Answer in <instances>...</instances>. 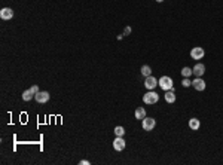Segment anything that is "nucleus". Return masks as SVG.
Instances as JSON below:
<instances>
[{
  "instance_id": "aec40b11",
  "label": "nucleus",
  "mask_w": 223,
  "mask_h": 165,
  "mask_svg": "<svg viewBox=\"0 0 223 165\" xmlns=\"http://www.w3.org/2000/svg\"><path fill=\"white\" fill-rule=\"evenodd\" d=\"M130 33H131V27H125V30H123V36H128Z\"/></svg>"
},
{
  "instance_id": "2eb2a0df",
  "label": "nucleus",
  "mask_w": 223,
  "mask_h": 165,
  "mask_svg": "<svg viewBox=\"0 0 223 165\" xmlns=\"http://www.w3.org/2000/svg\"><path fill=\"white\" fill-rule=\"evenodd\" d=\"M141 75H143L144 77L150 76V75H152V68H150V66H147V64H146V66L141 67Z\"/></svg>"
},
{
  "instance_id": "ddd939ff",
  "label": "nucleus",
  "mask_w": 223,
  "mask_h": 165,
  "mask_svg": "<svg viewBox=\"0 0 223 165\" xmlns=\"http://www.w3.org/2000/svg\"><path fill=\"white\" fill-rule=\"evenodd\" d=\"M144 118H146V110L143 107H137L135 109V119H138V121L141 119L143 121Z\"/></svg>"
},
{
  "instance_id": "20e7f679",
  "label": "nucleus",
  "mask_w": 223,
  "mask_h": 165,
  "mask_svg": "<svg viewBox=\"0 0 223 165\" xmlns=\"http://www.w3.org/2000/svg\"><path fill=\"white\" fill-rule=\"evenodd\" d=\"M158 85H159V83H158L156 77H153L152 75H150V76H147V77H146V80H144V86H146L147 89H149V91H153V89H155L156 86H158Z\"/></svg>"
},
{
  "instance_id": "f8f14e48",
  "label": "nucleus",
  "mask_w": 223,
  "mask_h": 165,
  "mask_svg": "<svg viewBox=\"0 0 223 165\" xmlns=\"http://www.w3.org/2000/svg\"><path fill=\"white\" fill-rule=\"evenodd\" d=\"M199 127H201L199 119H196V118H192V119L189 121V128H190V130L196 131V130H199Z\"/></svg>"
},
{
  "instance_id": "f03ea898",
  "label": "nucleus",
  "mask_w": 223,
  "mask_h": 165,
  "mask_svg": "<svg viewBox=\"0 0 223 165\" xmlns=\"http://www.w3.org/2000/svg\"><path fill=\"white\" fill-rule=\"evenodd\" d=\"M158 100H159V95L156 94L155 91H149L147 94L143 95V101L146 104H155V103H158Z\"/></svg>"
},
{
  "instance_id": "4468645a",
  "label": "nucleus",
  "mask_w": 223,
  "mask_h": 165,
  "mask_svg": "<svg viewBox=\"0 0 223 165\" xmlns=\"http://www.w3.org/2000/svg\"><path fill=\"white\" fill-rule=\"evenodd\" d=\"M33 97H34V94H33L31 89H27V91L22 92V100H24V101H30Z\"/></svg>"
},
{
  "instance_id": "7ed1b4c3",
  "label": "nucleus",
  "mask_w": 223,
  "mask_h": 165,
  "mask_svg": "<svg viewBox=\"0 0 223 165\" xmlns=\"http://www.w3.org/2000/svg\"><path fill=\"white\" fill-rule=\"evenodd\" d=\"M141 127H143L144 131H152V130L156 127V121L153 119V118H144V119H143V123H141Z\"/></svg>"
},
{
  "instance_id": "412c9836",
  "label": "nucleus",
  "mask_w": 223,
  "mask_h": 165,
  "mask_svg": "<svg viewBox=\"0 0 223 165\" xmlns=\"http://www.w3.org/2000/svg\"><path fill=\"white\" fill-rule=\"evenodd\" d=\"M79 164H80V165H89V161H86V159H82Z\"/></svg>"
},
{
  "instance_id": "9d476101",
  "label": "nucleus",
  "mask_w": 223,
  "mask_h": 165,
  "mask_svg": "<svg viewBox=\"0 0 223 165\" xmlns=\"http://www.w3.org/2000/svg\"><path fill=\"white\" fill-rule=\"evenodd\" d=\"M192 86L196 89V91H204V89H205V82H204L201 77H196V79L192 82Z\"/></svg>"
},
{
  "instance_id": "f257e3e1",
  "label": "nucleus",
  "mask_w": 223,
  "mask_h": 165,
  "mask_svg": "<svg viewBox=\"0 0 223 165\" xmlns=\"http://www.w3.org/2000/svg\"><path fill=\"white\" fill-rule=\"evenodd\" d=\"M158 83H159V86L164 89V91H170V89H173V86H174L173 79L170 76H162L159 80H158Z\"/></svg>"
},
{
  "instance_id": "6ab92c4d",
  "label": "nucleus",
  "mask_w": 223,
  "mask_h": 165,
  "mask_svg": "<svg viewBox=\"0 0 223 165\" xmlns=\"http://www.w3.org/2000/svg\"><path fill=\"white\" fill-rule=\"evenodd\" d=\"M31 91H33V94L34 95H36V94H37V92H39V86H37V85H33V86H31Z\"/></svg>"
},
{
  "instance_id": "0eeeda50",
  "label": "nucleus",
  "mask_w": 223,
  "mask_h": 165,
  "mask_svg": "<svg viewBox=\"0 0 223 165\" xmlns=\"http://www.w3.org/2000/svg\"><path fill=\"white\" fill-rule=\"evenodd\" d=\"M34 100H36L37 103L43 104V103H46V101L49 100V92H48V91H39V92L34 95Z\"/></svg>"
},
{
  "instance_id": "4be33fe9",
  "label": "nucleus",
  "mask_w": 223,
  "mask_h": 165,
  "mask_svg": "<svg viewBox=\"0 0 223 165\" xmlns=\"http://www.w3.org/2000/svg\"><path fill=\"white\" fill-rule=\"evenodd\" d=\"M156 2H158V3H162V2H164V0H156Z\"/></svg>"
},
{
  "instance_id": "423d86ee",
  "label": "nucleus",
  "mask_w": 223,
  "mask_h": 165,
  "mask_svg": "<svg viewBox=\"0 0 223 165\" xmlns=\"http://www.w3.org/2000/svg\"><path fill=\"white\" fill-rule=\"evenodd\" d=\"M204 55H205V51H204L201 46H195V48H192V51H190V57H192L193 60H201Z\"/></svg>"
},
{
  "instance_id": "dca6fc26",
  "label": "nucleus",
  "mask_w": 223,
  "mask_h": 165,
  "mask_svg": "<svg viewBox=\"0 0 223 165\" xmlns=\"http://www.w3.org/2000/svg\"><path fill=\"white\" fill-rule=\"evenodd\" d=\"M115 135H116V137H123V135H125L123 127H116V128H115Z\"/></svg>"
},
{
  "instance_id": "a211bd4d",
  "label": "nucleus",
  "mask_w": 223,
  "mask_h": 165,
  "mask_svg": "<svg viewBox=\"0 0 223 165\" xmlns=\"http://www.w3.org/2000/svg\"><path fill=\"white\" fill-rule=\"evenodd\" d=\"M181 85H183L185 88H188V86H190V85H192V82L189 80V77H185V79H183V82H181Z\"/></svg>"
},
{
  "instance_id": "f3484780",
  "label": "nucleus",
  "mask_w": 223,
  "mask_h": 165,
  "mask_svg": "<svg viewBox=\"0 0 223 165\" xmlns=\"http://www.w3.org/2000/svg\"><path fill=\"white\" fill-rule=\"evenodd\" d=\"M181 75L185 77H189L190 75H193V73H192V68H189V67H183V68H181Z\"/></svg>"
},
{
  "instance_id": "6e6552de",
  "label": "nucleus",
  "mask_w": 223,
  "mask_h": 165,
  "mask_svg": "<svg viewBox=\"0 0 223 165\" xmlns=\"http://www.w3.org/2000/svg\"><path fill=\"white\" fill-rule=\"evenodd\" d=\"M192 73H193L196 77H201L204 73H205V66H204V64H201V63H198L196 66L192 68Z\"/></svg>"
},
{
  "instance_id": "39448f33",
  "label": "nucleus",
  "mask_w": 223,
  "mask_h": 165,
  "mask_svg": "<svg viewBox=\"0 0 223 165\" xmlns=\"http://www.w3.org/2000/svg\"><path fill=\"white\" fill-rule=\"evenodd\" d=\"M125 140H123V137H116L115 138V141H113V149L116 150V152H122L123 149H125Z\"/></svg>"
},
{
  "instance_id": "1a4fd4ad",
  "label": "nucleus",
  "mask_w": 223,
  "mask_h": 165,
  "mask_svg": "<svg viewBox=\"0 0 223 165\" xmlns=\"http://www.w3.org/2000/svg\"><path fill=\"white\" fill-rule=\"evenodd\" d=\"M12 16H13V11H12L11 8H3L2 11H0V18L2 20H11Z\"/></svg>"
},
{
  "instance_id": "9b49d317",
  "label": "nucleus",
  "mask_w": 223,
  "mask_h": 165,
  "mask_svg": "<svg viewBox=\"0 0 223 165\" xmlns=\"http://www.w3.org/2000/svg\"><path fill=\"white\" fill-rule=\"evenodd\" d=\"M164 97H165V101H167V103H170V104H173V103L176 101V94L173 92V89H170V91H167Z\"/></svg>"
}]
</instances>
